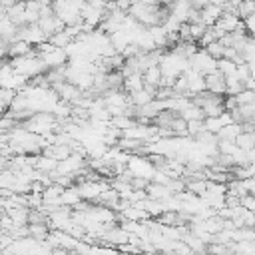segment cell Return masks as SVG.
Listing matches in <instances>:
<instances>
[{
    "instance_id": "cell-1",
    "label": "cell",
    "mask_w": 255,
    "mask_h": 255,
    "mask_svg": "<svg viewBox=\"0 0 255 255\" xmlns=\"http://www.w3.org/2000/svg\"><path fill=\"white\" fill-rule=\"evenodd\" d=\"M10 66H12L18 74L26 76L28 80H30V78H36V76H40V74H44V70H46V66L42 64V60H40V56H38L36 52L28 54V56L12 58V60H10Z\"/></svg>"
},
{
    "instance_id": "cell-2",
    "label": "cell",
    "mask_w": 255,
    "mask_h": 255,
    "mask_svg": "<svg viewBox=\"0 0 255 255\" xmlns=\"http://www.w3.org/2000/svg\"><path fill=\"white\" fill-rule=\"evenodd\" d=\"M28 86V78L26 76H22V74H18L12 66H10V62H4L2 66H0V88H4V90H12V92H20L22 88H26Z\"/></svg>"
},
{
    "instance_id": "cell-3",
    "label": "cell",
    "mask_w": 255,
    "mask_h": 255,
    "mask_svg": "<svg viewBox=\"0 0 255 255\" xmlns=\"http://www.w3.org/2000/svg\"><path fill=\"white\" fill-rule=\"evenodd\" d=\"M189 68L193 70V72H197V74H201V76H207L209 72H213V70H217V60H213L203 48L201 50H197L189 60Z\"/></svg>"
},
{
    "instance_id": "cell-4",
    "label": "cell",
    "mask_w": 255,
    "mask_h": 255,
    "mask_svg": "<svg viewBox=\"0 0 255 255\" xmlns=\"http://www.w3.org/2000/svg\"><path fill=\"white\" fill-rule=\"evenodd\" d=\"M128 171L133 175V177H143L147 181H151V175L155 171V167L151 165V161L143 155H129L128 159Z\"/></svg>"
},
{
    "instance_id": "cell-5",
    "label": "cell",
    "mask_w": 255,
    "mask_h": 255,
    "mask_svg": "<svg viewBox=\"0 0 255 255\" xmlns=\"http://www.w3.org/2000/svg\"><path fill=\"white\" fill-rule=\"evenodd\" d=\"M18 40L28 42L30 46H38L48 42V36L38 28V24H24V26H18Z\"/></svg>"
},
{
    "instance_id": "cell-6",
    "label": "cell",
    "mask_w": 255,
    "mask_h": 255,
    "mask_svg": "<svg viewBox=\"0 0 255 255\" xmlns=\"http://www.w3.org/2000/svg\"><path fill=\"white\" fill-rule=\"evenodd\" d=\"M42 64L46 66V70H56V68H64L68 64V54L64 48H52L50 52L38 54Z\"/></svg>"
},
{
    "instance_id": "cell-7",
    "label": "cell",
    "mask_w": 255,
    "mask_h": 255,
    "mask_svg": "<svg viewBox=\"0 0 255 255\" xmlns=\"http://www.w3.org/2000/svg\"><path fill=\"white\" fill-rule=\"evenodd\" d=\"M213 26H217L223 34H231V32H237V30H245L243 20H241L237 14H229V12H223L221 18H219Z\"/></svg>"
},
{
    "instance_id": "cell-8",
    "label": "cell",
    "mask_w": 255,
    "mask_h": 255,
    "mask_svg": "<svg viewBox=\"0 0 255 255\" xmlns=\"http://www.w3.org/2000/svg\"><path fill=\"white\" fill-rule=\"evenodd\" d=\"M203 78H205V92L215 94V96H223L225 94V78H223L221 72L213 70Z\"/></svg>"
},
{
    "instance_id": "cell-9",
    "label": "cell",
    "mask_w": 255,
    "mask_h": 255,
    "mask_svg": "<svg viewBox=\"0 0 255 255\" xmlns=\"http://www.w3.org/2000/svg\"><path fill=\"white\" fill-rule=\"evenodd\" d=\"M38 28H40L46 36H52L54 32H60V30H64L66 26H64V22H62L56 14H46V16H40Z\"/></svg>"
},
{
    "instance_id": "cell-10",
    "label": "cell",
    "mask_w": 255,
    "mask_h": 255,
    "mask_svg": "<svg viewBox=\"0 0 255 255\" xmlns=\"http://www.w3.org/2000/svg\"><path fill=\"white\" fill-rule=\"evenodd\" d=\"M221 14H223V8H221V6H217V4H207V6H203V8L199 10V22L209 28V26H213V24L221 18Z\"/></svg>"
},
{
    "instance_id": "cell-11",
    "label": "cell",
    "mask_w": 255,
    "mask_h": 255,
    "mask_svg": "<svg viewBox=\"0 0 255 255\" xmlns=\"http://www.w3.org/2000/svg\"><path fill=\"white\" fill-rule=\"evenodd\" d=\"M128 98H129V104H131L133 108H139V106H145V104H149L151 100H155V90L143 86L139 92H133V94H129Z\"/></svg>"
},
{
    "instance_id": "cell-12",
    "label": "cell",
    "mask_w": 255,
    "mask_h": 255,
    "mask_svg": "<svg viewBox=\"0 0 255 255\" xmlns=\"http://www.w3.org/2000/svg\"><path fill=\"white\" fill-rule=\"evenodd\" d=\"M141 78H143V86L153 88V90H157V88L161 86V80H163L159 66H149V68H145V70L141 72Z\"/></svg>"
},
{
    "instance_id": "cell-13",
    "label": "cell",
    "mask_w": 255,
    "mask_h": 255,
    "mask_svg": "<svg viewBox=\"0 0 255 255\" xmlns=\"http://www.w3.org/2000/svg\"><path fill=\"white\" fill-rule=\"evenodd\" d=\"M141 88H143V78H141V74H139V72L124 76V84H122V90H124L128 96H129V94H133V92H139Z\"/></svg>"
},
{
    "instance_id": "cell-14",
    "label": "cell",
    "mask_w": 255,
    "mask_h": 255,
    "mask_svg": "<svg viewBox=\"0 0 255 255\" xmlns=\"http://www.w3.org/2000/svg\"><path fill=\"white\" fill-rule=\"evenodd\" d=\"M169 8H171V14H175V16H177L181 22H187L189 12L193 10L191 0H173V2L169 4Z\"/></svg>"
},
{
    "instance_id": "cell-15",
    "label": "cell",
    "mask_w": 255,
    "mask_h": 255,
    "mask_svg": "<svg viewBox=\"0 0 255 255\" xmlns=\"http://www.w3.org/2000/svg\"><path fill=\"white\" fill-rule=\"evenodd\" d=\"M40 20V4L38 0L24 2V24H38Z\"/></svg>"
},
{
    "instance_id": "cell-16",
    "label": "cell",
    "mask_w": 255,
    "mask_h": 255,
    "mask_svg": "<svg viewBox=\"0 0 255 255\" xmlns=\"http://www.w3.org/2000/svg\"><path fill=\"white\" fill-rule=\"evenodd\" d=\"M56 167H58V161L44 155V153L34 157V169L40 173H52V171H56Z\"/></svg>"
},
{
    "instance_id": "cell-17",
    "label": "cell",
    "mask_w": 255,
    "mask_h": 255,
    "mask_svg": "<svg viewBox=\"0 0 255 255\" xmlns=\"http://www.w3.org/2000/svg\"><path fill=\"white\" fill-rule=\"evenodd\" d=\"M241 131H243L241 124L231 122L229 126H225V128H221V129L217 131V139H219V141H235V137H237Z\"/></svg>"
},
{
    "instance_id": "cell-18",
    "label": "cell",
    "mask_w": 255,
    "mask_h": 255,
    "mask_svg": "<svg viewBox=\"0 0 255 255\" xmlns=\"http://www.w3.org/2000/svg\"><path fill=\"white\" fill-rule=\"evenodd\" d=\"M80 201H82V197H80V193H78L76 187H66V189L62 191V195H60V205H62V207L74 209Z\"/></svg>"
},
{
    "instance_id": "cell-19",
    "label": "cell",
    "mask_w": 255,
    "mask_h": 255,
    "mask_svg": "<svg viewBox=\"0 0 255 255\" xmlns=\"http://www.w3.org/2000/svg\"><path fill=\"white\" fill-rule=\"evenodd\" d=\"M145 193H147V197H149V199H155V201H163L167 195H171V193L167 191V187H165V185H161V183H153V181H149V183H147Z\"/></svg>"
},
{
    "instance_id": "cell-20",
    "label": "cell",
    "mask_w": 255,
    "mask_h": 255,
    "mask_svg": "<svg viewBox=\"0 0 255 255\" xmlns=\"http://www.w3.org/2000/svg\"><path fill=\"white\" fill-rule=\"evenodd\" d=\"M32 52H34L32 46H30L28 42H24V40H16V42H12L10 48H8V56H10V58L28 56V54H32Z\"/></svg>"
},
{
    "instance_id": "cell-21",
    "label": "cell",
    "mask_w": 255,
    "mask_h": 255,
    "mask_svg": "<svg viewBox=\"0 0 255 255\" xmlns=\"http://www.w3.org/2000/svg\"><path fill=\"white\" fill-rule=\"evenodd\" d=\"M235 145L243 151H249L255 147V131H241L237 137H235Z\"/></svg>"
},
{
    "instance_id": "cell-22",
    "label": "cell",
    "mask_w": 255,
    "mask_h": 255,
    "mask_svg": "<svg viewBox=\"0 0 255 255\" xmlns=\"http://www.w3.org/2000/svg\"><path fill=\"white\" fill-rule=\"evenodd\" d=\"M48 42H50L54 48H68L74 40L68 36L66 30H60V32H54L52 36H48Z\"/></svg>"
},
{
    "instance_id": "cell-23",
    "label": "cell",
    "mask_w": 255,
    "mask_h": 255,
    "mask_svg": "<svg viewBox=\"0 0 255 255\" xmlns=\"http://www.w3.org/2000/svg\"><path fill=\"white\" fill-rule=\"evenodd\" d=\"M217 72H221L223 78H231V76H235V72H237V64L231 62V60L221 58V60H217ZM235 78H237V76H235Z\"/></svg>"
},
{
    "instance_id": "cell-24",
    "label": "cell",
    "mask_w": 255,
    "mask_h": 255,
    "mask_svg": "<svg viewBox=\"0 0 255 255\" xmlns=\"http://www.w3.org/2000/svg\"><path fill=\"white\" fill-rule=\"evenodd\" d=\"M179 118H183L185 122H191V120H205V116H203V110L201 108H197L195 104H191V106H187L181 114H177Z\"/></svg>"
},
{
    "instance_id": "cell-25",
    "label": "cell",
    "mask_w": 255,
    "mask_h": 255,
    "mask_svg": "<svg viewBox=\"0 0 255 255\" xmlns=\"http://www.w3.org/2000/svg\"><path fill=\"white\" fill-rule=\"evenodd\" d=\"M137 122L131 118V116H114L112 120H110V126H114V128H118L120 131H124V129H128V128H131V126H135Z\"/></svg>"
},
{
    "instance_id": "cell-26",
    "label": "cell",
    "mask_w": 255,
    "mask_h": 255,
    "mask_svg": "<svg viewBox=\"0 0 255 255\" xmlns=\"http://www.w3.org/2000/svg\"><path fill=\"white\" fill-rule=\"evenodd\" d=\"M255 12V0H241L237 6V16L241 20H245L247 16H251Z\"/></svg>"
},
{
    "instance_id": "cell-27",
    "label": "cell",
    "mask_w": 255,
    "mask_h": 255,
    "mask_svg": "<svg viewBox=\"0 0 255 255\" xmlns=\"http://www.w3.org/2000/svg\"><path fill=\"white\" fill-rule=\"evenodd\" d=\"M189 26V40L191 42H199V38L205 34V30H207V26L205 24H201V22H193V24H187Z\"/></svg>"
},
{
    "instance_id": "cell-28",
    "label": "cell",
    "mask_w": 255,
    "mask_h": 255,
    "mask_svg": "<svg viewBox=\"0 0 255 255\" xmlns=\"http://www.w3.org/2000/svg\"><path fill=\"white\" fill-rule=\"evenodd\" d=\"M203 50H205L213 60H221V58H223V50H225V48H223V44H221L219 40H215V42L207 44Z\"/></svg>"
},
{
    "instance_id": "cell-29",
    "label": "cell",
    "mask_w": 255,
    "mask_h": 255,
    "mask_svg": "<svg viewBox=\"0 0 255 255\" xmlns=\"http://www.w3.org/2000/svg\"><path fill=\"white\" fill-rule=\"evenodd\" d=\"M237 106H247V104H255V92L253 90H241L237 96Z\"/></svg>"
},
{
    "instance_id": "cell-30",
    "label": "cell",
    "mask_w": 255,
    "mask_h": 255,
    "mask_svg": "<svg viewBox=\"0 0 255 255\" xmlns=\"http://www.w3.org/2000/svg\"><path fill=\"white\" fill-rule=\"evenodd\" d=\"M201 131H205L203 120H191V122H187V135H189V137H195V135H199Z\"/></svg>"
},
{
    "instance_id": "cell-31",
    "label": "cell",
    "mask_w": 255,
    "mask_h": 255,
    "mask_svg": "<svg viewBox=\"0 0 255 255\" xmlns=\"http://www.w3.org/2000/svg\"><path fill=\"white\" fill-rule=\"evenodd\" d=\"M235 76H237V80L239 82H247L249 78H251V72H249V64L247 62H241V64H237V72H235Z\"/></svg>"
},
{
    "instance_id": "cell-32",
    "label": "cell",
    "mask_w": 255,
    "mask_h": 255,
    "mask_svg": "<svg viewBox=\"0 0 255 255\" xmlns=\"http://www.w3.org/2000/svg\"><path fill=\"white\" fill-rule=\"evenodd\" d=\"M215 40H217V36H215V32H213V28L209 26V28L205 30V34L199 38V46H201V48H205L207 44H211V42H215Z\"/></svg>"
},
{
    "instance_id": "cell-33",
    "label": "cell",
    "mask_w": 255,
    "mask_h": 255,
    "mask_svg": "<svg viewBox=\"0 0 255 255\" xmlns=\"http://www.w3.org/2000/svg\"><path fill=\"white\" fill-rule=\"evenodd\" d=\"M241 207H245L247 211L255 213V195H245V197H241Z\"/></svg>"
},
{
    "instance_id": "cell-34",
    "label": "cell",
    "mask_w": 255,
    "mask_h": 255,
    "mask_svg": "<svg viewBox=\"0 0 255 255\" xmlns=\"http://www.w3.org/2000/svg\"><path fill=\"white\" fill-rule=\"evenodd\" d=\"M147 179H143V177H131V181H129V185H131V189H141V191H145V187H147Z\"/></svg>"
},
{
    "instance_id": "cell-35",
    "label": "cell",
    "mask_w": 255,
    "mask_h": 255,
    "mask_svg": "<svg viewBox=\"0 0 255 255\" xmlns=\"http://www.w3.org/2000/svg\"><path fill=\"white\" fill-rule=\"evenodd\" d=\"M243 26H245V32H249L251 36H255V12L243 20Z\"/></svg>"
},
{
    "instance_id": "cell-36",
    "label": "cell",
    "mask_w": 255,
    "mask_h": 255,
    "mask_svg": "<svg viewBox=\"0 0 255 255\" xmlns=\"http://www.w3.org/2000/svg\"><path fill=\"white\" fill-rule=\"evenodd\" d=\"M8 48H10V44L4 38H0V60H4L8 56Z\"/></svg>"
},
{
    "instance_id": "cell-37",
    "label": "cell",
    "mask_w": 255,
    "mask_h": 255,
    "mask_svg": "<svg viewBox=\"0 0 255 255\" xmlns=\"http://www.w3.org/2000/svg\"><path fill=\"white\" fill-rule=\"evenodd\" d=\"M128 255H139V253H128Z\"/></svg>"
}]
</instances>
